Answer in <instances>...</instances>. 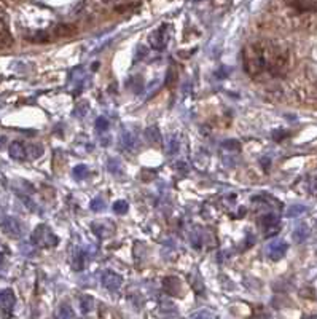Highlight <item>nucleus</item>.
<instances>
[{"label": "nucleus", "mask_w": 317, "mask_h": 319, "mask_svg": "<svg viewBox=\"0 0 317 319\" xmlns=\"http://www.w3.org/2000/svg\"><path fill=\"white\" fill-rule=\"evenodd\" d=\"M242 66L250 77L262 75L268 69V43L250 42L242 50Z\"/></svg>", "instance_id": "f257e3e1"}, {"label": "nucleus", "mask_w": 317, "mask_h": 319, "mask_svg": "<svg viewBox=\"0 0 317 319\" xmlns=\"http://www.w3.org/2000/svg\"><path fill=\"white\" fill-rule=\"evenodd\" d=\"M289 69V53L274 43H268V72L273 77H280Z\"/></svg>", "instance_id": "f03ea898"}, {"label": "nucleus", "mask_w": 317, "mask_h": 319, "mask_svg": "<svg viewBox=\"0 0 317 319\" xmlns=\"http://www.w3.org/2000/svg\"><path fill=\"white\" fill-rule=\"evenodd\" d=\"M32 243L39 247H54L57 244V236L51 231L50 227L39 225L32 233Z\"/></svg>", "instance_id": "7ed1b4c3"}, {"label": "nucleus", "mask_w": 317, "mask_h": 319, "mask_svg": "<svg viewBox=\"0 0 317 319\" xmlns=\"http://www.w3.org/2000/svg\"><path fill=\"white\" fill-rule=\"evenodd\" d=\"M169 42V26H160L153 32L148 35V43L153 50L161 51L166 48V45Z\"/></svg>", "instance_id": "20e7f679"}, {"label": "nucleus", "mask_w": 317, "mask_h": 319, "mask_svg": "<svg viewBox=\"0 0 317 319\" xmlns=\"http://www.w3.org/2000/svg\"><path fill=\"white\" fill-rule=\"evenodd\" d=\"M85 78H86L85 70L81 67H75L69 75V88L72 90L70 93H74L75 96H78V94L81 93V90H83V86H85Z\"/></svg>", "instance_id": "39448f33"}, {"label": "nucleus", "mask_w": 317, "mask_h": 319, "mask_svg": "<svg viewBox=\"0 0 317 319\" xmlns=\"http://www.w3.org/2000/svg\"><path fill=\"white\" fill-rule=\"evenodd\" d=\"M260 227L265 231V238H269V236H274L279 231V217L276 214H266L263 217H260Z\"/></svg>", "instance_id": "423d86ee"}, {"label": "nucleus", "mask_w": 317, "mask_h": 319, "mask_svg": "<svg viewBox=\"0 0 317 319\" xmlns=\"http://www.w3.org/2000/svg\"><path fill=\"white\" fill-rule=\"evenodd\" d=\"M15 303H16V297L13 291L5 289L0 292V310H2L4 314H11V311L15 308Z\"/></svg>", "instance_id": "0eeeda50"}, {"label": "nucleus", "mask_w": 317, "mask_h": 319, "mask_svg": "<svg viewBox=\"0 0 317 319\" xmlns=\"http://www.w3.org/2000/svg\"><path fill=\"white\" fill-rule=\"evenodd\" d=\"M287 249H289V244H287L286 241H282V240H276V241H273L271 244H268L266 252H268V257H269V258H273V260H279V258H282V257L286 255Z\"/></svg>", "instance_id": "6e6552de"}, {"label": "nucleus", "mask_w": 317, "mask_h": 319, "mask_svg": "<svg viewBox=\"0 0 317 319\" xmlns=\"http://www.w3.org/2000/svg\"><path fill=\"white\" fill-rule=\"evenodd\" d=\"M2 227H4L5 233L13 236V238H19V236H22V233H24V228H22L21 222L15 217H5L2 222Z\"/></svg>", "instance_id": "1a4fd4ad"}, {"label": "nucleus", "mask_w": 317, "mask_h": 319, "mask_svg": "<svg viewBox=\"0 0 317 319\" xmlns=\"http://www.w3.org/2000/svg\"><path fill=\"white\" fill-rule=\"evenodd\" d=\"M102 286L110 291V292H115V291H118L120 286H121V282H123V278L120 275H116L113 273V271H105V273L102 275Z\"/></svg>", "instance_id": "9d476101"}, {"label": "nucleus", "mask_w": 317, "mask_h": 319, "mask_svg": "<svg viewBox=\"0 0 317 319\" xmlns=\"http://www.w3.org/2000/svg\"><path fill=\"white\" fill-rule=\"evenodd\" d=\"M284 2L300 13H309L317 10V0H284Z\"/></svg>", "instance_id": "9b49d317"}, {"label": "nucleus", "mask_w": 317, "mask_h": 319, "mask_svg": "<svg viewBox=\"0 0 317 319\" xmlns=\"http://www.w3.org/2000/svg\"><path fill=\"white\" fill-rule=\"evenodd\" d=\"M10 155L13 160H24L27 155H26V147L19 140H15V142L10 144Z\"/></svg>", "instance_id": "f8f14e48"}, {"label": "nucleus", "mask_w": 317, "mask_h": 319, "mask_svg": "<svg viewBox=\"0 0 317 319\" xmlns=\"http://www.w3.org/2000/svg\"><path fill=\"white\" fill-rule=\"evenodd\" d=\"M77 32H78V29L75 24H61L56 27L54 35L59 39H66V37H72V35H75Z\"/></svg>", "instance_id": "ddd939ff"}, {"label": "nucleus", "mask_w": 317, "mask_h": 319, "mask_svg": "<svg viewBox=\"0 0 317 319\" xmlns=\"http://www.w3.org/2000/svg\"><path fill=\"white\" fill-rule=\"evenodd\" d=\"M163 287L171 295H179L180 294V282L177 278H166L163 282Z\"/></svg>", "instance_id": "4468645a"}, {"label": "nucleus", "mask_w": 317, "mask_h": 319, "mask_svg": "<svg viewBox=\"0 0 317 319\" xmlns=\"http://www.w3.org/2000/svg\"><path fill=\"white\" fill-rule=\"evenodd\" d=\"M145 136L148 139V142H151L153 146H160L161 144V133H160L158 126H150V128H147Z\"/></svg>", "instance_id": "2eb2a0df"}, {"label": "nucleus", "mask_w": 317, "mask_h": 319, "mask_svg": "<svg viewBox=\"0 0 317 319\" xmlns=\"http://www.w3.org/2000/svg\"><path fill=\"white\" fill-rule=\"evenodd\" d=\"M121 146L126 149V150H134L136 147V142H137V137L133 134V133H129V131H124L121 133Z\"/></svg>", "instance_id": "dca6fc26"}, {"label": "nucleus", "mask_w": 317, "mask_h": 319, "mask_svg": "<svg viewBox=\"0 0 317 319\" xmlns=\"http://www.w3.org/2000/svg\"><path fill=\"white\" fill-rule=\"evenodd\" d=\"M85 252L83 251H77L72 257V267L75 268V271H81L86 265V258H85Z\"/></svg>", "instance_id": "f3484780"}, {"label": "nucleus", "mask_w": 317, "mask_h": 319, "mask_svg": "<svg viewBox=\"0 0 317 319\" xmlns=\"http://www.w3.org/2000/svg\"><path fill=\"white\" fill-rule=\"evenodd\" d=\"M56 317H62V319H70V317H75V311L72 310V306L67 305V303H62L57 306V311H56Z\"/></svg>", "instance_id": "a211bd4d"}, {"label": "nucleus", "mask_w": 317, "mask_h": 319, "mask_svg": "<svg viewBox=\"0 0 317 319\" xmlns=\"http://www.w3.org/2000/svg\"><path fill=\"white\" fill-rule=\"evenodd\" d=\"M80 305H81V311L89 313L92 308H94V299H92L91 295H85V297L80 300Z\"/></svg>", "instance_id": "6ab92c4d"}, {"label": "nucleus", "mask_w": 317, "mask_h": 319, "mask_svg": "<svg viewBox=\"0 0 317 319\" xmlns=\"http://www.w3.org/2000/svg\"><path fill=\"white\" fill-rule=\"evenodd\" d=\"M42 153H43V149H42L40 146H37V144H32V146L26 147V155H27L29 158H32V160L39 158V157L42 155Z\"/></svg>", "instance_id": "aec40b11"}, {"label": "nucleus", "mask_w": 317, "mask_h": 319, "mask_svg": "<svg viewBox=\"0 0 317 319\" xmlns=\"http://www.w3.org/2000/svg\"><path fill=\"white\" fill-rule=\"evenodd\" d=\"M293 238H295L297 243H303L304 240H306L308 238V228H306V225H300L295 230V233H293Z\"/></svg>", "instance_id": "412c9836"}, {"label": "nucleus", "mask_w": 317, "mask_h": 319, "mask_svg": "<svg viewBox=\"0 0 317 319\" xmlns=\"http://www.w3.org/2000/svg\"><path fill=\"white\" fill-rule=\"evenodd\" d=\"M129 209V205L128 201H124V199H118V201L113 203V211L116 212V214H126Z\"/></svg>", "instance_id": "4be33fe9"}, {"label": "nucleus", "mask_w": 317, "mask_h": 319, "mask_svg": "<svg viewBox=\"0 0 317 319\" xmlns=\"http://www.w3.org/2000/svg\"><path fill=\"white\" fill-rule=\"evenodd\" d=\"M86 174H88V168L85 166V164H78V166L74 168V177H75L77 181L85 179Z\"/></svg>", "instance_id": "5701e85b"}, {"label": "nucleus", "mask_w": 317, "mask_h": 319, "mask_svg": "<svg viewBox=\"0 0 317 319\" xmlns=\"http://www.w3.org/2000/svg\"><path fill=\"white\" fill-rule=\"evenodd\" d=\"M223 149H227V150H239L241 149V144H239V140H234V139H228L223 142Z\"/></svg>", "instance_id": "b1692460"}, {"label": "nucleus", "mask_w": 317, "mask_h": 319, "mask_svg": "<svg viewBox=\"0 0 317 319\" xmlns=\"http://www.w3.org/2000/svg\"><path fill=\"white\" fill-rule=\"evenodd\" d=\"M107 128H109V122H107V118H105V117H99L98 120H96V129H98L99 133H104Z\"/></svg>", "instance_id": "393cba45"}, {"label": "nucleus", "mask_w": 317, "mask_h": 319, "mask_svg": "<svg viewBox=\"0 0 317 319\" xmlns=\"http://www.w3.org/2000/svg\"><path fill=\"white\" fill-rule=\"evenodd\" d=\"M91 209L92 211H104L105 209V203H104V199L102 198H94V199H92V201H91Z\"/></svg>", "instance_id": "a878e982"}, {"label": "nucleus", "mask_w": 317, "mask_h": 319, "mask_svg": "<svg viewBox=\"0 0 317 319\" xmlns=\"http://www.w3.org/2000/svg\"><path fill=\"white\" fill-rule=\"evenodd\" d=\"M301 212H304V208H301V206H293V208H290L287 211V216L289 217H295V216L301 214Z\"/></svg>", "instance_id": "bb28decb"}, {"label": "nucleus", "mask_w": 317, "mask_h": 319, "mask_svg": "<svg viewBox=\"0 0 317 319\" xmlns=\"http://www.w3.org/2000/svg\"><path fill=\"white\" fill-rule=\"evenodd\" d=\"M131 83H134V86H133V91L134 93H140V91H142V80H140V77H134L131 80Z\"/></svg>", "instance_id": "cd10ccee"}, {"label": "nucleus", "mask_w": 317, "mask_h": 319, "mask_svg": "<svg viewBox=\"0 0 317 319\" xmlns=\"http://www.w3.org/2000/svg\"><path fill=\"white\" fill-rule=\"evenodd\" d=\"M177 150H179V142H177V139H175V137H171V140H169V150H168V152L172 155V153H175Z\"/></svg>", "instance_id": "c85d7f7f"}, {"label": "nucleus", "mask_w": 317, "mask_h": 319, "mask_svg": "<svg viewBox=\"0 0 317 319\" xmlns=\"http://www.w3.org/2000/svg\"><path fill=\"white\" fill-rule=\"evenodd\" d=\"M192 317H199V319H210L214 317L212 313H207V311H198V313H193Z\"/></svg>", "instance_id": "c756f323"}, {"label": "nucleus", "mask_w": 317, "mask_h": 319, "mask_svg": "<svg viewBox=\"0 0 317 319\" xmlns=\"http://www.w3.org/2000/svg\"><path fill=\"white\" fill-rule=\"evenodd\" d=\"M109 171H112L113 174H118V172H120V163H118V161H115V160H112V161L109 163Z\"/></svg>", "instance_id": "7c9ffc66"}, {"label": "nucleus", "mask_w": 317, "mask_h": 319, "mask_svg": "<svg viewBox=\"0 0 317 319\" xmlns=\"http://www.w3.org/2000/svg\"><path fill=\"white\" fill-rule=\"evenodd\" d=\"M311 192H312L314 195H317V177L311 182Z\"/></svg>", "instance_id": "2f4dec72"}, {"label": "nucleus", "mask_w": 317, "mask_h": 319, "mask_svg": "<svg viewBox=\"0 0 317 319\" xmlns=\"http://www.w3.org/2000/svg\"><path fill=\"white\" fill-rule=\"evenodd\" d=\"M96 69H99V63H94V64H92V70H96Z\"/></svg>", "instance_id": "473e14b6"}, {"label": "nucleus", "mask_w": 317, "mask_h": 319, "mask_svg": "<svg viewBox=\"0 0 317 319\" xmlns=\"http://www.w3.org/2000/svg\"><path fill=\"white\" fill-rule=\"evenodd\" d=\"M115 2H128V0H115Z\"/></svg>", "instance_id": "72a5a7b5"}]
</instances>
